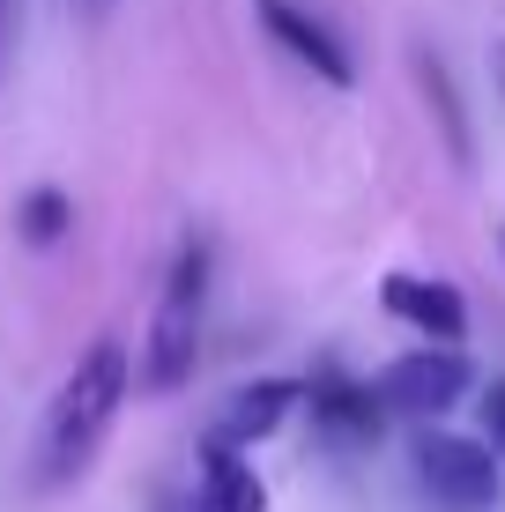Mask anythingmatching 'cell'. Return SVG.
<instances>
[{
  "label": "cell",
  "instance_id": "cell-1",
  "mask_svg": "<svg viewBox=\"0 0 505 512\" xmlns=\"http://www.w3.org/2000/svg\"><path fill=\"white\" fill-rule=\"evenodd\" d=\"M127 394H134V357H127V342H119V334H97V342L75 357V372L60 379L52 409H45V438H38L45 483H67V475L90 468V453L104 446V431L119 423Z\"/></svg>",
  "mask_w": 505,
  "mask_h": 512
},
{
  "label": "cell",
  "instance_id": "cell-2",
  "mask_svg": "<svg viewBox=\"0 0 505 512\" xmlns=\"http://www.w3.org/2000/svg\"><path fill=\"white\" fill-rule=\"evenodd\" d=\"M201 312H208V238H186L171 253L164 297H156V320H149V342H142V386L149 394H179L194 379Z\"/></svg>",
  "mask_w": 505,
  "mask_h": 512
},
{
  "label": "cell",
  "instance_id": "cell-3",
  "mask_svg": "<svg viewBox=\"0 0 505 512\" xmlns=\"http://www.w3.org/2000/svg\"><path fill=\"white\" fill-rule=\"evenodd\" d=\"M416 483L446 512H491L498 505V453L483 438L431 431V438H416Z\"/></svg>",
  "mask_w": 505,
  "mask_h": 512
},
{
  "label": "cell",
  "instance_id": "cell-4",
  "mask_svg": "<svg viewBox=\"0 0 505 512\" xmlns=\"http://www.w3.org/2000/svg\"><path fill=\"white\" fill-rule=\"evenodd\" d=\"M468 386H476V372H468V357L454 342H424L409 349V357H394L387 372H379V401L402 416H446L454 401H468Z\"/></svg>",
  "mask_w": 505,
  "mask_h": 512
},
{
  "label": "cell",
  "instance_id": "cell-5",
  "mask_svg": "<svg viewBox=\"0 0 505 512\" xmlns=\"http://www.w3.org/2000/svg\"><path fill=\"white\" fill-rule=\"evenodd\" d=\"M253 15H260V30H268V38L283 45L290 60H298V67H312V75L327 82V90H350V82H357L350 45H342L335 30L320 23V15H305L298 0H253Z\"/></svg>",
  "mask_w": 505,
  "mask_h": 512
},
{
  "label": "cell",
  "instance_id": "cell-6",
  "mask_svg": "<svg viewBox=\"0 0 505 512\" xmlns=\"http://www.w3.org/2000/svg\"><path fill=\"white\" fill-rule=\"evenodd\" d=\"M298 401H305V386H298V379H253V386H238V394L216 409V423H208V446L246 453V446H260V438L283 431Z\"/></svg>",
  "mask_w": 505,
  "mask_h": 512
},
{
  "label": "cell",
  "instance_id": "cell-7",
  "mask_svg": "<svg viewBox=\"0 0 505 512\" xmlns=\"http://www.w3.org/2000/svg\"><path fill=\"white\" fill-rule=\"evenodd\" d=\"M379 305H387L402 327H416L424 342H461V334H468V305L454 297V282H431V275H387V282H379Z\"/></svg>",
  "mask_w": 505,
  "mask_h": 512
},
{
  "label": "cell",
  "instance_id": "cell-8",
  "mask_svg": "<svg viewBox=\"0 0 505 512\" xmlns=\"http://www.w3.org/2000/svg\"><path fill=\"white\" fill-rule=\"evenodd\" d=\"M312 394V423H320L335 446H364V438H379V409H372V386H350L335 372H320L305 386Z\"/></svg>",
  "mask_w": 505,
  "mask_h": 512
},
{
  "label": "cell",
  "instance_id": "cell-9",
  "mask_svg": "<svg viewBox=\"0 0 505 512\" xmlns=\"http://www.w3.org/2000/svg\"><path fill=\"white\" fill-rule=\"evenodd\" d=\"M194 512H268V490L246 453L231 446H208L201 453V483H194Z\"/></svg>",
  "mask_w": 505,
  "mask_h": 512
},
{
  "label": "cell",
  "instance_id": "cell-10",
  "mask_svg": "<svg viewBox=\"0 0 505 512\" xmlns=\"http://www.w3.org/2000/svg\"><path fill=\"white\" fill-rule=\"evenodd\" d=\"M416 75H424V97H431V112H439V127H446V149H454V164H468V156H476V141H468V119H461L454 75H446L439 60H416Z\"/></svg>",
  "mask_w": 505,
  "mask_h": 512
},
{
  "label": "cell",
  "instance_id": "cell-11",
  "mask_svg": "<svg viewBox=\"0 0 505 512\" xmlns=\"http://www.w3.org/2000/svg\"><path fill=\"white\" fill-rule=\"evenodd\" d=\"M15 223H23V238H30V245H60V238H67V223H75V201H67L60 186H30V193H23V208H15Z\"/></svg>",
  "mask_w": 505,
  "mask_h": 512
},
{
  "label": "cell",
  "instance_id": "cell-12",
  "mask_svg": "<svg viewBox=\"0 0 505 512\" xmlns=\"http://www.w3.org/2000/svg\"><path fill=\"white\" fill-rule=\"evenodd\" d=\"M483 446L505 461V379H491V394H483Z\"/></svg>",
  "mask_w": 505,
  "mask_h": 512
},
{
  "label": "cell",
  "instance_id": "cell-13",
  "mask_svg": "<svg viewBox=\"0 0 505 512\" xmlns=\"http://www.w3.org/2000/svg\"><path fill=\"white\" fill-rule=\"evenodd\" d=\"M75 8H90V15H112V8H119V0H75Z\"/></svg>",
  "mask_w": 505,
  "mask_h": 512
},
{
  "label": "cell",
  "instance_id": "cell-14",
  "mask_svg": "<svg viewBox=\"0 0 505 512\" xmlns=\"http://www.w3.org/2000/svg\"><path fill=\"white\" fill-rule=\"evenodd\" d=\"M498 253H505V231H498Z\"/></svg>",
  "mask_w": 505,
  "mask_h": 512
}]
</instances>
